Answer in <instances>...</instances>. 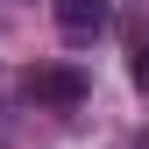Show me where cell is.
<instances>
[{"instance_id":"cell-1","label":"cell","mask_w":149,"mask_h":149,"mask_svg":"<svg viewBox=\"0 0 149 149\" xmlns=\"http://www.w3.org/2000/svg\"><path fill=\"white\" fill-rule=\"evenodd\" d=\"M22 92H29L36 107H78L92 85H85V71H78V64H36L29 78H22Z\"/></svg>"},{"instance_id":"cell-2","label":"cell","mask_w":149,"mask_h":149,"mask_svg":"<svg viewBox=\"0 0 149 149\" xmlns=\"http://www.w3.org/2000/svg\"><path fill=\"white\" fill-rule=\"evenodd\" d=\"M50 14H57L64 43H100V36L114 29V7H107V0H50Z\"/></svg>"},{"instance_id":"cell-3","label":"cell","mask_w":149,"mask_h":149,"mask_svg":"<svg viewBox=\"0 0 149 149\" xmlns=\"http://www.w3.org/2000/svg\"><path fill=\"white\" fill-rule=\"evenodd\" d=\"M128 78H135V92H149V43H135V57H128Z\"/></svg>"},{"instance_id":"cell-4","label":"cell","mask_w":149,"mask_h":149,"mask_svg":"<svg viewBox=\"0 0 149 149\" xmlns=\"http://www.w3.org/2000/svg\"><path fill=\"white\" fill-rule=\"evenodd\" d=\"M142 149H149V135H142Z\"/></svg>"}]
</instances>
